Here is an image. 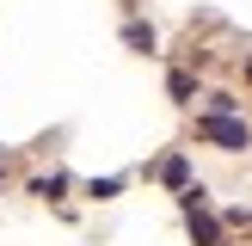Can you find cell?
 I'll return each instance as SVG.
<instances>
[{"instance_id":"obj_1","label":"cell","mask_w":252,"mask_h":246,"mask_svg":"<svg viewBox=\"0 0 252 246\" xmlns=\"http://www.w3.org/2000/svg\"><path fill=\"white\" fill-rule=\"evenodd\" d=\"M197 135L216 142V148H252V129H246V123H240V117H216V111L197 117Z\"/></svg>"},{"instance_id":"obj_2","label":"cell","mask_w":252,"mask_h":246,"mask_svg":"<svg viewBox=\"0 0 252 246\" xmlns=\"http://www.w3.org/2000/svg\"><path fill=\"white\" fill-rule=\"evenodd\" d=\"M185 215H191V240H197V246H221V228L203 215V203H191Z\"/></svg>"},{"instance_id":"obj_3","label":"cell","mask_w":252,"mask_h":246,"mask_svg":"<svg viewBox=\"0 0 252 246\" xmlns=\"http://www.w3.org/2000/svg\"><path fill=\"white\" fill-rule=\"evenodd\" d=\"M185 172H191V166H185V154H172L166 166H160V179H166V184H185Z\"/></svg>"},{"instance_id":"obj_4","label":"cell","mask_w":252,"mask_h":246,"mask_svg":"<svg viewBox=\"0 0 252 246\" xmlns=\"http://www.w3.org/2000/svg\"><path fill=\"white\" fill-rule=\"evenodd\" d=\"M62 184H68V179H62V172H49V179L31 184V197H62Z\"/></svg>"},{"instance_id":"obj_5","label":"cell","mask_w":252,"mask_h":246,"mask_svg":"<svg viewBox=\"0 0 252 246\" xmlns=\"http://www.w3.org/2000/svg\"><path fill=\"white\" fill-rule=\"evenodd\" d=\"M234 105H240L234 92H216V98H209V111H216V117H234Z\"/></svg>"},{"instance_id":"obj_6","label":"cell","mask_w":252,"mask_h":246,"mask_svg":"<svg viewBox=\"0 0 252 246\" xmlns=\"http://www.w3.org/2000/svg\"><path fill=\"white\" fill-rule=\"evenodd\" d=\"M123 37H129L135 49H154V31H148V25H129V31H123Z\"/></svg>"},{"instance_id":"obj_7","label":"cell","mask_w":252,"mask_h":246,"mask_svg":"<svg viewBox=\"0 0 252 246\" xmlns=\"http://www.w3.org/2000/svg\"><path fill=\"white\" fill-rule=\"evenodd\" d=\"M246 74H252V56H246Z\"/></svg>"}]
</instances>
